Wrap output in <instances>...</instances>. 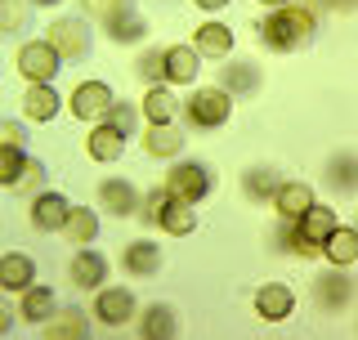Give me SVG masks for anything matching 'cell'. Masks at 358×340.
<instances>
[{
  "label": "cell",
  "instance_id": "cell-28",
  "mask_svg": "<svg viewBox=\"0 0 358 340\" xmlns=\"http://www.w3.org/2000/svg\"><path fill=\"white\" fill-rule=\"evenodd\" d=\"M296 229L305 233L309 242H318V246H322L336 229H341V215H336V206H322V201H313V206L296 220Z\"/></svg>",
  "mask_w": 358,
  "mask_h": 340
},
{
  "label": "cell",
  "instance_id": "cell-44",
  "mask_svg": "<svg viewBox=\"0 0 358 340\" xmlns=\"http://www.w3.org/2000/svg\"><path fill=\"white\" fill-rule=\"evenodd\" d=\"M9 327H14V309H9V304H5V300H0V336H5V332H9Z\"/></svg>",
  "mask_w": 358,
  "mask_h": 340
},
{
  "label": "cell",
  "instance_id": "cell-14",
  "mask_svg": "<svg viewBox=\"0 0 358 340\" xmlns=\"http://www.w3.org/2000/svg\"><path fill=\"white\" fill-rule=\"evenodd\" d=\"M322 184H327L336 197H354L358 192V153L354 148L331 153L327 166H322Z\"/></svg>",
  "mask_w": 358,
  "mask_h": 340
},
{
  "label": "cell",
  "instance_id": "cell-38",
  "mask_svg": "<svg viewBox=\"0 0 358 340\" xmlns=\"http://www.w3.org/2000/svg\"><path fill=\"white\" fill-rule=\"evenodd\" d=\"M103 121H108V126H117L121 134H134V130H139V108H130V104H121V99H117Z\"/></svg>",
  "mask_w": 358,
  "mask_h": 340
},
{
  "label": "cell",
  "instance_id": "cell-12",
  "mask_svg": "<svg viewBox=\"0 0 358 340\" xmlns=\"http://www.w3.org/2000/svg\"><path fill=\"white\" fill-rule=\"evenodd\" d=\"M103 27H108V41H117V45H143V41H148V31H152V22H148L143 9L121 5L112 18H103Z\"/></svg>",
  "mask_w": 358,
  "mask_h": 340
},
{
  "label": "cell",
  "instance_id": "cell-40",
  "mask_svg": "<svg viewBox=\"0 0 358 340\" xmlns=\"http://www.w3.org/2000/svg\"><path fill=\"white\" fill-rule=\"evenodd\" d=\"M45 175H50V170H45V162L41 157H27V170H22V192H31V197H36V188L45 184Z\"/></svg>",
  "mask_w": 358,
  "mask_h": 340
},
{
  "label": "cell",
  "instance_id": "cell-15",
  "mask_svg": "<svg viewBox=\"0 0 358 340\" xmlns=\"http://www.w3.org/2000/svg\"><path fill=\"white\" fill-rule=\"evenodd\" d=\"M139 340H179V313L175 304L152 300L139 309Z\"/></svg>",
  "mask_w": 358,
  "mask_h": 340
},
{
  "label": "cell",
  "instance_id": "cell-1",
  "mask_svg": "<svg viewBox=\"0 0 358 340\" xmlns=\"http://www.w3.org/2000/svg\"><path fill=\"white\" fill-rule=\"evenodd\" d=\"M255 31H260V45L268 54H296L305 50L313 41V31H318V14L305 5H287V9H268V14L255 22Z\"/></svg>",
  "mask_w": 358,
  "mask_h": 340
},
{
  "label": "cell",
  "instance_id": "cell-8",
  "mask_svg": "<svg viewBox=\"0 0 358 340\" xmlns=\"http://www.w3.org/2000/svg\"><path fill=\"white\" fill-rule=\"evenodd\" d=\"M139 313V300H134L130 287H99L94 291V318L103 327H126Z\"/></svg>",
  "mask_w": 358,
  "mask_h": 340
},
{
  "label": "cell",
  "instance_id": "cell-22",
  "mask_svg": "<svg viewBox=\"0 0 358 340\" xmlns=\"http://www.w3.org/2000/svg\"><path fill=\"white\" fill-rule=\"evenodd\" d=\"M313 201H318V197H313V184H305V179H287V184L278 188V197H273V211H278L282 224H296Z\"/></svg>",
  "mask_w": 358,
  "mask_h": 340
},
{
  "label": "cell",
  "instance_id": "cell-39",
  "mask_svg": "<svg viewBox=\"0 0 358 340\" xmlns=\"http://www.w3.org/2000/svg\"><path fill=\"white\" fill-rule=\"evenodd\" d=\"M0 148H27V130H22V121L0 117Z\"/></svg>",
  "mask_w": 358,
  "mask_h": 340
},
{
  "label": "cell",
  "instance_id": "cell-20",
  "mask_svg": "<svg viewBox=\"0 0 358 340\" xmlns=\"http://www.w3.org/2000/svg\"><path fill=\"white\" fill-rule=\"evenodd\" d=\"M63 108H67V99H63L54 85H27V90H22V117H27V121H36V126L54 121Z\"/></svg>",
  "mask_w": 358,
  "mask_h": 340
},
{
  "label": "cell",
  "instance_id": "cell-4",
  "mask_svg": "<svg viewBox=\"0 0 358 340\" xmlns=\"http://www.w3.org/2000/svg\"><path fill=\"white\" fill-rule=\"evenodd\" d=\"M309 296H313V304H318V313H345L358 300V282L350 278V269L327 264L318 278H313Z\"/></svg>",
  "mask_w": 358,
  "mask_h": 340
},
{
  "label": "cell",
  "instance_id": "cell-9",
  "mask_svg": "<svg viewBox=\"0 0 358 340\" xmlns=\"http://www.w3.org/2000/svg\"><path fill=\"white\" fill-rule=\"evenodd\" d=\"M108 274H112L108 255H103V251H94V246H81V251L72 255V264H67V278H72V287H81V291H99V287H108Z\"/></svg>",
  "mask_w": 358,
  "mask_h": 340
},
{
  "label": "cell",
  "instance_id": "cell-11",
  "mask_svg": "<svg viewBox=\"0 0 358 340\" xmlns=\"http://www.w3.org/2000/svg\"><path fill=\"white\" fill-rule=\"evenodd\" d=\"M296 313V291L287 282H264L255 287V318L260 323H287Z\"/></svg>",
  "mask_w": 358,
  "mask_h": 340
},
{
  "label": "cell",
  "instance_id": "cell-34",
  "mask_svg": "<svg viewBox=\"0 0 358 340\" xmlns=\"http://www.w3.org/2000/svg\"><path fill=\"white\" fill-rule=\"evenodd\" d=\"M27 170V148H0V188H18Z\"/></svg>",
  "mask_w": 358,
  "mask_h": 340
},
{
  "label": "cell",
  "instance_id": "cell-23",
  "mask_svg": "<svg viewBox=\"0 0 358 340\" xmlns=\"http://www.w3.org/2000/svg\"><path fill=\"white\" fill-rule=\"evenodd\" d=\"M36 287V260H31L27 251H5L0 255V291H27Z\"/></svg>",
  "mask_w": 358,
  "mask_h": 340
},
{
  "label": "cell",
  "instance_id": "cell-47",
  "mask_svg": "<svg viewBox=\"0 0 358 340\" xmlns=\"http://www.w3.org/2000/svg\"><path fill=\"white\" fill-rule=\"evenodd\" d=\"M354 229H358V224H354Z\"/></svg>",
  "mask_w": 358,
  "mask_h": 340
},
{
  "label": "cell",
  "instance_id": "cell-24",
  "mask_svg": "<svg viewBox=\"0 0 358 340\" xmlns=\"http://www.w3.org/2000/svg\"><path fill=\"white\" fill-rule=\"evenodd\" d=\"M201 72V54L193 45H166V85H193Z\"/></svg>",
  "mask_w": 358,
  "mask_h": 340
},
{
  "label": "cell",
  "instance_id": "cell-32",
  "mask_svg": "<svg viewBox=\"0 0 358 340\" xmlns=\"http://www.w3.org/2000/svg\"><path fill=\"white\" fill-rule=\"evenodd\" d=\"M157 229L162 233H171V237H188L197 229V211L188 206V201H179V197H171L162 206V220H157Z\"/></svg>",
  "mask_w": 358,
  "mask_h": 340
},
{
  "label": "cell",
  "instance_id": "cell-31",
  "mask_svg": "<svg viewBox=\"0 0 358 340\" xmlns=\"http://www.w3.org/2000/svg\"><path fill=\"white\" fill-rule=\"evenodd\" d=\"M41 332H45V340H90V318L81 309H59Z\"/></svg>",
  "mask_w": 358,
  "mask_h": 340
},
{
  "label": "cell",
  "instance_id": "cell-5",
  "mask_svg": "<svg viewBox=\"0 0 358 340\" xmlns=\"http://www.w3.org/2000/svg\"><path fill=\"white\" fill-rule=\"evenodd\" d=\"M14 67H18V76H22L27 85H54V76H59L63 59L54 54V45L41 36V41H22V45H18Z\"/></svg>",
  "mask_w": 358,
  "mask_h": 340
},
{
  "label": "cell",
  "instance_id": "cell-46",
  "mask_svg": "<svg viewBox=\"0 0 358 340\" xmlns=\"http://www.w3.org/2000/svg\"><path fill=\"white\" fill-rule=\"evenodd\" d=\"M27 5H36V9H54V5H63V0H27Z\"/></svg>",
  "mask_w": 358,
  "mask_h": 340
},
{
  "label": "cell",
  "instance_id": "cell-17",
  "mask_svg": "<svg viewBox=\"0 0 358 340\" xmlns=\"http://www.w3.org/2000/svg\"><path fill=\"white\" fill-rule=\"evenodd\" d=\"M260 85H264V72L251 59H233V63L220 67V90H229L233 99H251Z\"/></svg>",
  "mask_w": 358,
  "mask_h": 340
},
{
  "label": "cell",
  "instance_id": "cell-18",
  "mask_svg": "<svg viewBox=\"0 0 358 340\" xmlns=\"http://www.w3.org/2000/svg\"><path fill=\"white\" fill-rule=\"evenodd\" d=\"M188 45H193L201 59H229L233 54V27L220 22V18H206V22H197V31H193Z\"/></svg>",
  "mask_w": 358,
  "mask_h": 340
},
{
  "label": "cell",
  "instance_id": "cell-19",
  "mask_svg": "<svg viewBox=\"0 0 358 340\" xmlns=\"http://www.w3.org/2000/svg\"><path fill=\"white\" fill-rule=\"evenodd\" d=\"M121 269H126L130 278H157V269H162V246L152 242L148 233L126 242V251H121Z\"/></svg>",
  "mask_w": 358,
  "mask_h": 340
},
{
  "label": "cell",
  "instance_id": "cell-35",
  "mask_svg": "<svg viewBox=\"0 0 358 340\" xmlns=\"http://www.w3.org/2000/svg\"><path fill=\"white\" fill-rule=\"evenodd\" d=\"M134 72H139L148 85H166V45L162 50H143L139 59H134Z\"/></svg>",
  "mask_w": 358,
  "mask_h": 340
},
{
  "label": "cell",
  "instance_id": "cell-29",
  "mask_svg": "<svg viewBox=\"0 0 358 340\" xmlns=\"http://www.w3.org/2000/svg\"><path fill=\"white\" fill-rule=\"evenodd\" d=\"M322 260L327 264H336V269H350V264H358V229L354 224H341L327 242H322Z\"/></svg>",
  "mask_w": 358,
  "mask_h": 340
},
{
  "label": "cell",
  "instance_id": "cell-30",
  "mask_svg": "<svg viewBox=\"0 0 358 340\" xmlns=\"http://www.w3.org/2000/svg\"><path fill=\"white\" fill-rule=\"evenodd\" d=\"M99 229H103L99 211H90V206H72V215H67V224H63V237L76 246V251H81V246L99 242Z\"/></svg>",
  "mask_w": 358,
  "mask_h": 340
},
{
  "label": "cell",
  "instance_id": "cell-43",
  "mask_svg": "<svg viewBox=\"0 0 358 340\" xmlns=\"http://www.w3.org/2000/svg\"><path fill=\"white\" fill-rule=\"evenodd\" d=\"M193 5L201 9V14H210V18H215L220 9H229V0H193Z\"/></svg>",
  "mask_w": 358,
  "mask_h": 340
},
{
  "label": "cell",
  "instance_id": "cell-45",
  "mask_svg": "<svg viewBox=\"0 0 358 340\" xmlns=\"http://www.w3.org/2000/svg\"><path fill=\"white\" fill-rule=\"evenodd\" d=\"M264 9H287V5H296V0H260Z\"/></svg>",
  "mask_w": 358,
  "mask_h": 340
},
{
  "label": "cell",
  "instance_id": "cell-10",
  "mask_svg": "<svg viewBox=\"0 0 358 340\" xmlns=\"http://www.w3.org/2000/svg\"><path fill=\"white\" fill-rule=\"evenodd\" d=\"M67 215H72V201H67L63 192L41 188L36 197H31V229L36 233H63Z\"/></svg>",
  "mask_w": 358,
  "mask_h": 340
},
{
  "label": "cell",
  "instance_id": "cell-16",
  "mask_svg": "<svg viewBox=\"0 0 358 340\" xmlns=\"http://www.w3.org/2000/svg\"><path fill=\"white\" fill-rule=\"evenodd\" d=\"M99 201L108 206L112 220H134L139 215V188L130 184V179H99Z\"/></svg>",
  "mask_w": 358,
  "mask_h": 340
},
{
  "label": "cell",
  "instance_id": "cell-26",
  "mask_svg": "<svg viewBox=\"0 0 358 340\" xmlns=\"http://www.w3.org/2000/svg\"><path fill=\"white\" fill-rule=\"evenodd\" d=\"M126 139H130V134H121L117 126L99 121V126L85 134V153L94 157V162H103V166H108V162H117V157L126 153Z\"/></svg>",
  "mask_w": 358,
  "mask_h": 340
},
{
  "label": "cell",
  "instance_id": "cell-37",
  "mask_svg": "<svg viewBox=\"0 0 358 340\" xmlns=\"http://www.w3.org/2000/svg\"><path fill=\"white\" fill-rule=\"evenodd\" d=\"M27 22V0H0V36H14Z\"/></svg>",
  "mask_w": 358,
  "mask_h": 340
},
{
  "label": "cell",
  "instance_id": "cell-7",
  "mask_svg": "<svg viewBox=\"0 0 358 340\" xmlns=\"http://www.w3.org/2000/svg\"><path fill=\"white\" fill-rule=\"evenodd\" d=\"M112 104H117V94H112L108 81H81V85H72V94H67L72 117L76 121H90V126H99V121L112 112Z\"/></svg>",
  "mask_w": 358,
  "mask_h": 340
},
{
  "label": "cell",
  "instance_id": "cell-42",
  "mask_svg": "<svg viewBox=\"0 0 358 340\" xmlns=\"http://www.w3.org/2000/svg\"><path fill=\"white\" fill-rule=\"evenodd\" d=\"M318 9H331V14H354L358 9V0H313Z\"/></svg>",
  "mask_w": 358,
  "mask_h": 340
},
{
  "label": "cell",
  "instance_id": "cell-36",
  "mask_svg": "<svg viewBox=\"0 0 358 340\" xmlns=\"http://www.w3.org/2000/svg\"><path fill=\"white\" fill-rule=\"evenodd\" d=\"M171 201V192H166V184H157L143 192V201H139V220H143V229H157V220H162V206Z\"/></svg>",
  "mask_w": 358,
  "mask_h": 340
},
{
  "label": "cell",
  "instance_id": "cell-27",
  "mask_svg": "<svg viewBox=\"0 0 358 340\" xmlns=\"http://www.w3.org/2000/svg\"><path fill=\"white\" fill-rule=\"evenodd\" d=\"M54 313H59V296H54L50 287H41V282H36V287L22 291V304H18V318H22V323L45 327V323L54 318Z\"/></svg>",
  "mask_w": 358,
  "mask_h": 340
},
{
  "label": "cell",
  "instance_id": "cell-25",
  "mask_svg": "<svg viewBox=\"0 0 358 340\" xmlns=\"http://www.w3.org/2000/svg\"><path fill=\"white\" fill-rule=\"evenodd\" d=\"M184 143H188V134H179L175 126H148L143 130V153H148L152 162H175V157H184Z\"/></svg>",
  "mask_w": 358,
  "mask_h": 340
},
{
  "label": "cell",
  "instance_id": "cell-2",
  "mask_svg": "<svg viewBox=\"0 0 358 340\" xmlns=\"http://www.w3.org/2000/svg\"><path fill=\"white\" fill-rule=\"evenodd\" d=\"M166 192L179 201H188V206H197V201H206L210 192H215V170L206 162H197V157H175L171 170H166Z\"/></svg>",
  "mask_w": 358,
  "mask_h": 340
},
{
  "label": "cell",
  "instance_id": "cell-41",
  "mask_svg": "<svg viewBox=\"0 0 358 340\" xmlns=\"http://www.w3.org/2000/svg\"><path fill=\"white\" fill-rule=\"evenodd\" d=\"M121 5H130V0H81V9H85L90 18H99V22H103V18H112Z\"/></svg>",
  "mask_w": 358,
  "mask_h": 340
},
{
  "label": "cell",
  "instance_id": "cell-21",
  "mask_svg": "<svg viewBox=\"0 0 358 340\" xmlns=\"http://www.w3.org/2000/svg\"><path fill=\"white\" fill-rule=\"evenodd\" d=\"M139 117L148 121V126H175V117H179V99H175V85H148V90H143Z\"/></svg>",
  "mask_w": 358,
  "mask_h": 340
},
{
  "label": "cell",
  "instance_id": "cell-33",
  "mask_svg": "<svg viewBox=\"0 0 358 340\" xmlns=\"http://www.w3.org/2000/svg\"><path fill=\"white\" fill-rule=\"evenodd\" d=\"M273 242L282 246V251H291V255H300V260H322V246H318V242H309V237L300 233L296 224H278Z\"/></svg>",
  "mask_w": 358,
  "mask_h": 340
},
{
  "label": "cell",
  "instance_id": "cell-13",
  "mask_svg": "<svg viewBox=\"0 0 358 340\" xmlns=\"http://www.w3.org/2000/svg\"><path fill=\"white\" fill-rule=\"evenodd\" d=\"M238 184H242V192H246V197L255 201V206H273L278 188H282L287 179H282V170H278V166H268V162H260V166H246Z\"/></svg>",
  "mask_w": 358,
  "mask_h": 340
},
{
  "label": "cell",
  "instance_id": "cell-6",
  "mask_svg": "<svg viewBox=\"0 0 358 340\" xmlns=\"http://www.w3.org/2000/svg\"><path fill=\"white\" fill-rule=\"evenodd\" d=\"M45 41L54 45V54H59L63 63H85L90 59V22L85 18H54L50 31H45Z\"/></svg>",
  "mask_w": 358,
  "mask_h": 340
},
{
  "label": "cell",
  "instance_id": "cell-3",
  "mask_svg": "<svg viewBox=\"0 0 358 340\" xmlns=\"http://www.w3.org/2000/svg\"><path fill=\"white\" fill-rule=\"evenodd\" d=\"M184 117H188V126H197V130H220V126H229V117H233V94L220 90V85H197L193 94L184 99Z\"/></svg>",
  "mask_w": 358,
  "mask_h": 340
}]
</instances>
